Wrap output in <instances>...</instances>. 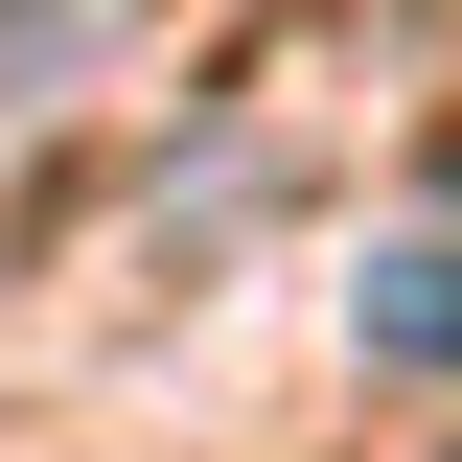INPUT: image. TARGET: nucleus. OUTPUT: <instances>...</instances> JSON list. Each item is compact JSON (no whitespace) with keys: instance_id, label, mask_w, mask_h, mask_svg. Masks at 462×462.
<instances>
[{"instance_id":"obj_1","label":"nucleus","mask_w":462,"mask_h":462,"mask_svg":"<svg viewBox=\"0 0 462 462\" xmlns=\"http://www.w3.org/2000/svg\"><path fill=\"white\" fill-rule=\"evenodd\" d=\"M370 346H393V370H462V231L370 254Z\"/></svg>"}]
</instances>
